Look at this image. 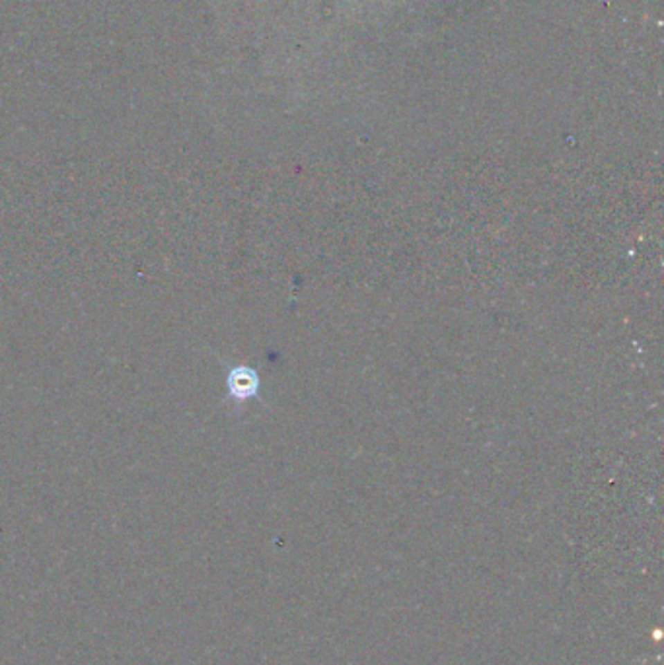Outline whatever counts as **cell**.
<instances>
[{"instance_id": "6da1fadb", "label": "cell", "mask_w": 664, "mask_h": 665, "mask_svg": "<svg viewBox=\"0 0 664 665\" xmlns=\"http://www.w3.org/2000/svg\"><path fill=\"white\" fill-rule=\"evenodd\" d=\"M228 383L234 395H238V397H248L249 393L253 391V388H255V378H253V374H251L249 370L238 368L230 374Z\"/></svg>"}]
</instances>
